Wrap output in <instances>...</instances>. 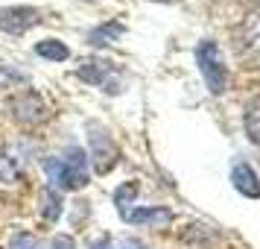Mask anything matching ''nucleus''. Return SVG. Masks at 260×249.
<instances>
[{
    "label": "nucleus",
    "mask_w": 260,
    "mask_h": 249,
    "mask_svg": "<svg viewBox=\"0 0 260 249\" xmlns=\"http://www.w3.org/2000/svg\"><path fill=\"white\" fill-rule=\"evenodd\" d=\"M158 3H176V0H158Z\"/></svg>",
    "instance_id": "6ab92c4d"
},
{
    "label": "nucleus",
    "mask_w": 260,
    "mask_h": 249,
    "mask_svg": "<svg viewBox=\"0 0 260 249\" xmlns=\"http://www.w3.org/2000/svg\"><path fill=\"white\" fill-rule=\"evenodd\" d=\"M138 193H141V185L138 182H123L117 190H114V205H117V211L126 217L129 214V205L138 200Z\"/></svg>",
    "instance_id": "ddd939ff"
},
{
    "label": "nucleus",
    "mask_w": 260,
    "mask_h": 249,
    "mask_svg": "<svg viewBox=\"0 0 260 249\" xmlns=\"http://www.w3.org/2000/svg\"><path fill=\"white\" fill-rule=\"evenodd\" d=\"M91 249H111V237H100V240H94Z\"/></svg>",
    "instance_id": "a211bd4d"
},
{
    "label": "nucleus",
    "mask_w": 260,
    "mask_h": 249,
    "mask_svg": "<svg viewBox=\"0 0 260 249\" xmlns=\"http://www.w3.org/2000/svg\"><path fill=\"white\" fill-rule=\"evenodd\" d=\"M126 220H129L132 226H149V229H158V226L173 223V211L164 208V205H149V208H135V211H129Z\"/></svg>",
    "instance_id": "0eeeda50"
},
{
    "label": "nucleus",
    "mask_w": 260,
    "mask_h": 249,
    "mask_svg": "<svg viewBox=\"0 0 260 249\" xmlns=\"http://www.w3.org/2000/svg\"><path fill=\"white\" fill-rule=\"evenodd\" d=\"M0 88H3V82H0Z\"/></svg>",
    "instance_id": "aec40b11"
},
{
    "label": "nucleus",
    "mask_w": 260,
    "mask_h": 249,
    "mask_svg": "<svg viewBox=\"0 0 260 249\" xmlns=\"http://www.w3.org/2000/svg\"><path fill=\"white\" fill-rule=\"evenodd\" d=\"M18 176H21V170H18V164H15V158H9V155H0V182L15 185V182H18Z\"/></svg>",
    "instance_id": "4468645a"
},
{
    "label": "nucleus",
    "mask_w": 260,
    "mask_h": 249,
    "mask_svg": "<svg viewBox=\"0 0 260 249\" xmlns=\"http://www.w3.org/2000/svg\"><path fill=\"white\" fill-rule=\"evenodd\" d=\"M50 249H76V240L71 235H56L50 240Z\"/></svg>",
    "instance_id": "dca6fc26"
},
{
    "label": "nucleus",
    "mask_w": 260,
    "mask_h": 249,
    "mask_svg": "<svg viewBox=\"0 0 260 249\" xmlns=\"http://www.w3.org/2000/svg\"><path fill=\"white\" fill-rule=\"evenodd\" d=\"M9 108H12V118L21 126H41L50 118V108L38 91H18L9 100Z\"/></svg>",
    "instance_id": "20e7f679"
},
{
    "label": "nucleus",
    "mask_w": 260,
    "mask_h": 249,
    "mask_svg": "<svg viewBox=\"0 0 260 249\" xmlns=\"http://www.w3.org/2000/svg\"><path fill=\"white\" fill-rule=\"evenodd\" d=\"M120 249H146V243H141V240L129 237V240H123V246H120Z\"/></svg>",
    "instance_id": "f3484780"
},
{
    "label": "nucleus",
    "mask_w": 260,
    "mask_h": 249,
    "mask_svg": "<svg viewBox=\"0 0 260 249\" xmlns=\"http://www.w3.org/2000/svg\"><path fill=\"white\" fill-rule=\"evenodd\" d=\"M36 56L47 62H68L71 59V47L59 41V38H44V41H38L36 44Z\"/></svg>",
    "instance_id": "9b49d317"
},
{
    "label": "nucleus",
    "mask_w": 260,
    "mask_h": 249,
    "mask_svg": "<svg viewBox=\"0 0 260 249\" xmlns=\"http://www.w3.org/2000/svg\"><path fill=\"white\" fill-rule=\"evenodd\" d=\"M61 205H64V200H61V193L56 188L41 190V217H44L47 223H56L61 217Z\"/></svg>",
    "instance_id": "f8f14e48"
},
{
    "label": "nucleus",
    "mask_w": 260,
    "mask_h": 249,
    "mask_svg": "<svg viewBox=\"0 0 260 249\" xmlns=\"http://www.w3.org/2000/svg\"><path fill=\"white\" fill-rule=\"evenodd\" d=\"M108 73H111V62L108 59H85L82 65L76 68V76L88 85H103Z\"/></svg>",
    "instance_id": "6e6552de"
},
{
    "label": "nucleus",
    "mask_w": 260,
    "mask_h": 249,
    "mask_svg": "<svg viewBox=\"0 0 260 249\" xmlns=\"http://www.w3.org/2000/svg\"><path fill=\"white\" fill-rule=\"evenodd\" d=\"M196 62H199V71L205 76V85L211 94H222L225 85H228V71H225L222 53L213 41H202L196 47Z\"/></svg>",
    "instance_id": "7ed1b4c3"
},
{
    "label": "nucleus",
    "mask_w": 260,
    "mask_h": 249,
    "mask_svg": "<svg viewBox=\"0 0 260 249\" xmlns=\"http://www.w3.org/2000/svg\"><path fill=\"white\" fill-rule=\"evenodd\" d=\"M9 249H41V243H38L36 235L18 232V235H12V240H9Z\"/></svg>",
    "instance_id": "2eb2a0df"
},
{
    "label": "nucleus",
    "mask_w": 260,
    "mask_h": 249,
    "mask_svg": "<svg viewBox=\"0 0 260 249\" xmlns=\"http://www.w3.org/2000/svg\"><path fill=\"white\" fill-rule=\"evenodd\" d=\"M88 161L94 164V173L106 176L120 161V150L114 138L103 126H88Z\"/></svg>",
    "instance_id": "f03ea898"
},
{
    "label": "nucleus",
    "mask_w": 260,
    "mask_h": 249,
    "mask_svg": "<svg viewBox=\"0 0 260 249\" xmlns=\"http://www.w3.org/2000/svg\"><path fill=\"white\" fill-rule=\"evenodd\" d=\"M231 182H234V188L243 193V197H260V182L257 176H254V170L248 164H234V170H231Z\"/></svg>",
    "instance_id": "1a4fd4ad"
},
{
    "label": "nucleus",
    "mask_w": 260,
    "mask_h": 249,
    "mask_svg": "<svg viewBox=\"0 0 260 249\" xmlns=\"http://www.w3.org/2000/svg\"><path fill=\"white\" fill-rule=\"evenodd\" d=\"M120 36H123V24L106 21V24H100L96 30L88 33V44H91V47H108V44H114Z\"/></svg>",
    "instance_id": "9d476101"
},
{
    "label": "nucleus",
    "mask_w": 260,
    "mask_h": 249,
    "mask_svg": "<svg viewBox=\"0 0 260 249\" xmlns=\"http://www.w3.org/2000/svg\"><path fill=\"white\" fill-rule=\"evenodd\" d=\"M44 173L56 190H82L91 182L88 173V155L79 147H71L61 158H44Z\"/></svg>",
    "instance_id": "f257e3e1"
},
{
    "label": "nucleus",
    "mask_w": 260,
    "mask_h": 249,
    "mask_svg": "<svg viewBox=\"0 0 260 249\" xmlns=\"http://www.w3.org/2000/svg\"><path fill=\"white\" fill-rule=\"evenodd\" d=\"M237 53H240V59L260 62V9L248 15L243 21V26H240V33H237Z\"/></svg>",
    "instance_id": "423d86ee"
},
{
    "label": "nucleus",
    "mask_w": 260,
    "mask_h": 249,
    "mask_svg": "<svg viewBox=\"0 0 260 249\" xmlns=\"http://www.w3.org/2000/svg\"><path fill=\"white\" fill-rule=\"evenodd\" d=\"M38 24H41V12L36 6H3L0 9V33L24 36Z\"/></svg>",
    "instance_id": "39448f33"
}]
</instances>
